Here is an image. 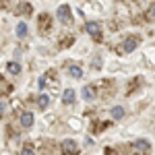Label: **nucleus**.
Masks as SVG:
<instances>
[{
  "instance_id": "f257e3e1",
  "label": "nucleus",
  "mask_w": 155,
  "mask_h": 155,
  "mask_svg": "<svg viewBox=\"0 0 155 155\" xmlns=\"http://www.w3.org/2000/svg\"><path fill=\"white\" fill-rule=\"evenodd\" d=\"M56 17H58V21H60L62 25H72V15H71V6H68V4H62V6H58Z\"/></svg>"
},
{
  "instance_id": "f03ea898",
  "label": "nucleus",
  "mask_w": 155,
  "mask_h": 155,
  "mask_svg": "<svg viewBox=\"0 0 155 155\" xmlns=\"http://www.w3.org/2000/svg\"><path fill=\"white\" fill-rule=\"evenodd\" d=\"M85 29H87V33L93 37V39H99L101 37V25L97 23V21H87Z\"/></svg>"
},
{
  "instance_id": "7ed1b4c3",
  "label": "nucleus",
  "mask_w": 155,
  "mask_h": 155,
  "mask_svg": "<svg viewBox=\"0 0 155 155\" xmlns=\"http://www.w3.org/2000/svg\"><path fill=\"white\" fill-rule=\"evenodd\" d=\"M132 149H134L139 155H147L149 151H151V145H149L147 139H139V141H134V143H132Z\"/></svg>"
},
{
  "instance_id": "20e7f679",
  "label": "nucleus",
  "mask_w": 155,
  "mask_h": 155,
  "mask_svg": "<svg viewBox=\"0 0 155 155\" xmlns=\"http://www.w3.org/2000/svg\"><path fill=\"white\" fill-rule=\"evenodd\" d=\"M62 153H64V155H77V153H79V145L74 143L72 139L62 141Z\"/></svg>"
},
{
  "instance_id": "39448f33",
  "label": "nucleus",
  "mask_w": 155,
  "mask_h": 155,
  "mask_svg": "<svg viewBox=\"0 0 155 155\" xmlns=\"http://www.w3.org/2000/svg\"><path fill=\"white\" fill-rule=\"evenodd\" d=\"M19 122H21L23 128H31V126H33V114H31V112H21Z\"/></svg>"
},
{
  "instance_id": "423d86ee",
  "label": "nucleus",
  "mask_w": 155,
  "mask_h": 155,
  "mask_svg": "<svg viewBox=\"0 0 155 155\" xmlns=\"http://www.w3.org/2000/svg\"><path fill=\"white\" fill-rule=\"evenodd\" d=\"M137 44H139V39L137 37H126L124 41H122V48H124V52H134V48H137Z\"/></svg>"
},
{
  "instance_id": "0eeeda50",
  "label": "nucleus",
  "mask_w": 155,
  "mask_h": 155,
  "mask_svg": "<svg viewBox=\"0 0 155 155\" xmlns=\"http://www.w3.org/2000/svg\"><path fill=\"white\" fill-rule=\"evenodd\" d=\"M81 93H83L85 101H91V99H95V87H93V85H85Z\"/></svg>"
},
{
  "instance_id": "6e6552de",
  "label": "nucleus",
  "mask_w": 155,
  "mask_h": 155,
  "mask_svg": "<svg viewBox=\"0 0 155 155\" xmlns=\"http://www.w3.org/2000/svg\"><path fill=\"white\" fill-rule=\"evenodd\" d=\"M112 118H114V120L124 118V107H122V106H114V107H112Z\"/></svg>"
},
{
  "instance_id": "1a4fd4ad",
  "label": "nucleus",
  "mask_w": 155,
  "mask_h": 155,
  "mask_svg": "<svg viewBox=\"0 0 155 155\" xmlns=\"http://www.w3.org/2000/svg\"><path fill=\"white\" fill-rule=\"evenodd\" d=\"M6 68H8L11 74H19V72H21V64H19V62H8Z\"/></svg>"
},
{
  "instance_id": "9d476101",
  "label": "nucleus",
  "mask_w": 155,
  "mask_h": 155,
  "mask_svg": "<svg viewBox=\"0 0 155 155\" xmlns=\"http://www.w3.org/2000/svg\"><path fill=\"white\" fill-rule=\"evenodd\" d=\"M68 74H71L72 79H81L83 77V71L79 66H68Z\"/></svg>"
},
{
  "instance_id": "9b49d317",
  "label": "nucleus",
  "mask_w": 155,
  "mask_h": 155,
  "mask_svg": "<svg viewBox=\"0 0 155 155\" xmlns=\"http://www.w3.org/2000/svg\"><path fill=\"white\" fill-rule=\"evenodd\" d=\"M48 104H50V97L48 95H39V97H37V107H39V110H46Z\"/></svg>"
},
{
  "instance_id": "f8f14e48",
  "label": "nucleus",
  "mask_w": 155,
  "mask_h": 155,
  "mask_svg": "<svg viewBox=\"0 0 155 155\" xmlns=\"http://www.w3.org/2000/svg\"><path fill=\"white\" fill-rule=\"evenodd\" d=\"M62 101H64V104H72V101H74V91H72V89H66L64 95H62Z\"/></svg>"
},
{
  "instance_id": "ddd939ff",
  "label": "nucleus",
  "mask_w": 155,
  "mask_h": 155,
  "mask_svg": "<svg viewBox=\"0 0 155 155\" xmlns=\"http://www.w3.org/2000/svg\"><path fill=\"white\" fill-rule=\"evenodd\" d=\"M25 35H27V25L19 23L17 25V37H25Z\"/></svg>"
},
{
  "instance_id": "4468645a",
  "label": "nucleus",
  "mask_w": 155,
  "mask_h": 155,
  "mask_svg": "<svg viewBox=\"0 0 155 155\" xmlns=\"http://www.w3.org/2000/svg\"><path fill=\"white\" fill-rule=\"evenodd\" d=\"M21 155H35V151H33L31 145H25L23 149H21Z\"/></svg>"
},
{
  "instance_id": "2eb2a0df",
  "label": "nucleus",
  "mask_w": 155,
  "mask_h": 155,
  "mask_svg": "<svg viewBox=\"0 0 155 155\" xmlns=\"http://www.w3.org/2000/svg\"><path fill=\"white\" fill-rule=\"evenodd\" d=\"M19 11H23V15H31V6L27 2H23V4H19Z\"/></svg>"
},
{
  "instance_id": "dca6fc26",
  "label": "nucleus",
  "mask_w": 155,
  "mask_h": 155,
  "mask_svg": "<svg viewBox=\"0 0 155 155\" xmlns=\"http://www.w3.org/2000/svg\"><path fill=\"white\" fill-rule=\"evenodd\" d=\"M151 19H155V4L151 6Z\"/></svg>"
},
{
  "instance_id": "f3484780",
  "label": "nucleus",
  "mask_w": 155,
  "mask_h": 155,
  "mask_svg": "<svg viewBox=\"0 0 155 155\" xmlns=\"http://www.w3.org/2000/svg\"><path fill=\"white\" fill-rule=\"evenodd\" d=\"M4 112V101H0V114Z\"/></svg>"
}]
</instances>
